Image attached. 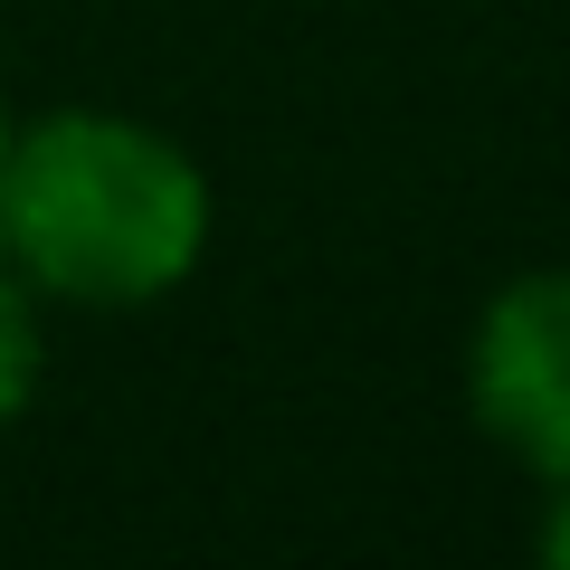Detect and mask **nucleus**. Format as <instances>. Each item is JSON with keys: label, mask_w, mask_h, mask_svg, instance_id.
Instances as JSON below:
<instances>
[{"label": "nucleus", "mask_w": 570, "mask_h": 570, "mask_svg": "<svg viewBox=\"0 0 570 570\" xmlns=\"http://www.w3.org/2000/svg\"><path fill=\"white\" fill-rule=\"evenodd\" d=\"M209 257V171L163 124L115 105H58L10 124L0 153V266L39 305H163Z\"/></svg>", "instance_id": "nucleus-1"}, {"label": "nucleus", "mask_w": 570, "mask_h": 570, "mask_svg": "<svg viewBox=\"0 0 570 570\" xmlns=\"http://www.w3.org/2000/svg\"><path fill=\"white\" fill-rule=\"evenodd\" d=\"M466 400L504 456H523L542 485L570 475V266H532L475 314Z\"/></svg>", "instance_id": "nucleus-2"}, {"label": "nucleus", "mask_w": 570, "mask_h": 570, "mask_svg": "<svg viewBox=\"0 0 570 570\" xmlns=\"http://www.w3.org/2000/svg\"><path fill=\"white\" fill-rule=\"evenodd\" d=\"M48 381V324H39V285L20 266H0V428H20L29 400Z\"/></svg>", "instance_id": "nucleus-3"}, {"label": "nucleus", "mask_w": 570, "mask_h": 570, "mask_svg": "<svg viewBox=\"0 0 570 570\" xmlns=\"http://www.w3.org/2000/svg\"><path fill=\"white\" fill-rule=\"evenodd\" d=\"M532 551L570 570V475H561V485H551V513H542V532H532Z\"/></svg>", "instance_id": "nucleus-4"}, {"label": "nucleus", "mask_w": 570, "mask_h": 570, "mask_svg": "<svg viewBox=\"0 0 570 570\" xmlns=\"http://www.w3.org/2000/svg\"><path fill=\"white\" fill-rule=\"evenodd\" d=\"M0 153H10V96H0Z\"/></svg>", "instance_id": "nucleus-5"}]
</instances>
